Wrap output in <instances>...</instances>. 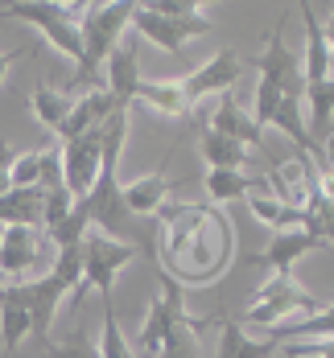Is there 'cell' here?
Listing matches in <instances>:
<instances>
[{"label":"cell","instance_id":"7c38bea8","mask_svg":"<svg viewBox=\"0 0 334 358\" xmlns=\"http://www.w3.org/2000/svg\"><path fill=\"white\" fill-rule=\"evenodd\" d=\"M29 338V305L21 285H0V342L4 358H17L21 342Z\"/></svg>","mask_w":334,"mask_h":358},{"label":"cell","instance_id":"836d02e7","mask_svg":"<svg viewBox=\"0 0 334 358\" xmlns=\"http://www.w3.org/2000/svg\"><path fill=\"white\" fill-rule=\"evenodd\" d=\"M13 161H17V152L8 148V141H0V194H8L13 189Z\"/></svg>","mask_w":334,"mask_h":358},{"label":"cell","instance_id":"3957f363","mask_svg":"<svg viewBox=\"0 0 334 358\" xmlns=\"http://www.w3.org/2000/svg\"><path fill=\"white\" fill-rule=\"evenodd\" d=\"M87 4H58V0H17V4H0V17H13V21H29L41 34L50 37V45L58 54H67L71 62L83 58V21Z\"/></svg>","mask_w":334,"mask_h":358},{"label":"cell","instance_id":"ba28073f","mask_svg":"<svg viewBox=\"0 0 334 358\" xmlns=\"http://www.w3.org/2000/svg\"><path fill=\"white\" fill-rule=\"evenodd\" d=\"M256 71H260V83H272L285 99H297V103H301V95H305V74H301L297 54L285 45V21H277V25L268 29Z\"/></svg>","mask_w":334,"mask_h":358},{"label":"cell","instance_id":"2e32d148","mask_svg":"<svg viewBox=\"0 0 334 358\" xmlns=\"http://www.w3.org/2000/svg\"><path fill=\"white\" fill-rule=\"evenodd\" d=\"M178 185H182V181H169L165 178V165H161V173H145V178H137L124 189V206L132 210V218H153L165 206L169 189H178Z\"/></svg>","mask_w":334,"mask_h":358},{"label":"cell","instance_id":"277c9868","mask_svg":"<svg viewBox=\"0 0 334 358\" xmlns=\"http://www.w3.org/2000/svg\"><path fill=\"white\" fill-rule=\"evenodd\" d=\"M318 309H322L318 296H309L293 276L277 272L268 285L256 288V296H252V305H248V313H244L239 325H256V329L268 334V329H277V325L297 322V317H309V313H318Z\"/></svg>","mask_w":334,"mask_h":358},{"label":"cell","instance_id":"9c48e42d","mask_svg":"<svg viewBox=\"0 0 334 358\" xmlns=\"http://www.w3.org/2000/svg\"><path fill=\"white\" fill-rule=\"evenodd\" d=\"M244 74V58H239V50H219L211 62H202L198 71H190L182 78V95H186V103H198L202 95H227L231 87H235V78Z\"/></svg>","mask_w":334,"mask_h":358},{"label":"cell","instance_id":"6da1fadb","mask_svg":"<svg viewBox=\"0 0 334 358\" xmlns=\"http://www.w3.org/2000/svg\"><path fill=\"white\" fill-rule=\"evenodd\" d=\"M157 215L165 222V259L182 280L207 285L227 268L235 235L223 215L207 206H161Z\"/></svg>","mask_w":334,"mask_h":358},{"label":"cell","instance_id":"f546056e","mask_svg":"<svg viewBox=\"0 0 334 358\" xmlns=\"http://www.w3.org/2000/svg\"><path fill=\"white\" fill-rule=\"evenodd\" d=\"M41 350H46V358H99L95 342L87 338V329H71L62 342H54V338H50Z\"/></svg>","mask_w":334,"mask_h":358},{"label":"cell","instance_id":"ffe728a7","mask_svg":"<svg viewBox=\"0 0 334 358\" xmlns=\"http://www.w3.org/2000/svg\"><path fill=\"white\" fill-rule=\"evenodd\" d=\"M137 99H145L153 111H161V115H169V120H186V115H190L182 83H169V78H141Z\"/></svg>","mask_w":334,"mask_h":358},{"label":"cell","instance_id":"e575fe53","mask_svg":"<svg viewBox=\"0 0 334 358\" xmlns=\"http://www.w3.org/2000/svg\"><path fill=\"white\" fill-rule=\"evenodd\" d=\"M21 54H25L21 45H17V50H4V54H0V83H4V74H8V66H13V58H21Z\"/></svg>","mask_w":334,"mask_h":358},{"label":"cell","instance_id":"5bb4252c","mask_svg":"<svg viewBox=\"0 0 334 358\" xmlns=\"http://www.w3.org/2000/svg\"><path fill=\"white\" fill-rule=\"evenodd\" d=\"M301 17H305V58H301V74H305V87L314 83H326L330 78V45H326V29L314 13V4H301Z\"/></svg>","mask_w":334,"mask_h":358},{"label":"cell","instance_id":"8992f818","mask_svg":"<svg viewBox=\"0 0 334 358\" xmlns=\"http://www.w3.org/2000/svg\"><path fill=\"white\" fill-rule=\"evenodd\" d=\"M58 165H62V185H67V194H71L74 202H83V198L95 189L99 169H104V124L62 144Z\"/></svg>","mask_w":334,"mask_h":358},{"label":"cell","instance_id":"cb8c5ba5","mask_svg":"<svg viewBox=\"0 0 334 358\" xmlns=\"http://www.w3.org/2000/svg\"><path fill=\"white\" fill-rule=\"evenodd\" d=\"M268 181L264 178H252L244 169H211L207 173V194L211 202H235V198H248L252 189H264Z\"/></svg>","mask_w":334,"mask_h":358},{"label":"cell","instance_id":"52a82bcc","mask_svg":"<svg viewBox=\"0 0 334 358\" xmlns=\"http://www.w3.org/2000/svg\"><path fill=\"white\" fill-rule=\"evenodd\" d=\"M186 288L174 280V276H161V292L153 296L145 313V325H141V338H137V358H157L161 342L186 322Z\"/></svg>","mask_w":334,"mask_h":358},{"label":"cell","instance_id":"603a6c76","mask_svg":"<svg viewBox=\"0 0 334 358\" xmlns=\"http://www.w3.org/2000/svg\"><path fill=\"white\" fill-rule=\"evenodd\" d=\"M198 148H202V157H207L211 169H244V165H248V148L239 141L219 136V132L207 128V124H202V132H198Z\"/></svg>","mask_w":334,"mask_h":358},{"label":"cell","instance_id":"7402d4cb","mask_svg":"<svg viewBox=\"0 0 334 358\" xmlns=\"http://www.w3.org/2000/svg\"><path fill=\"white\" fill-rule=\"evenodd\" d=\"M301 99L309 103V124H305L309 141H314V144L326 141V136H330V120H334V78L305 87V95H301Z\"/></svg>","mask_w":334,"mask_h":358},{"label":"cell","instance_id":"f1b7e54d","mask_svg":"<svg viewBox=\"0 0 334 358\" xmlns=\"http://www.w3.org/2000/svg\"><path fill=\"white\" fill-rule=\"evenodd\" d=\"M244 202H248V210H252V215H256L264 227H272V231H281V227H285V215H289V206H285V202H281V198H277L268 185H264V189H252Z\"/></svg>","mask_w":334,"mask_h":358},{"label":"cell","instance_id":"1f68e13d","mask_svg":"<svg viewBox=\"0 0 334 358\" xmlns=\"http://www.w3.org/2000/svg\"><path fill=\"white\" fill-rule=\"evenodd\" d=\"M281 103H285V95L272 87V83H256V128H264V124H272L277 120V111H281Z\"/></svg>","mask_w":334,"mask_h":358},{"label":"cell","instance_id":"ac0fdd59","mask_svg":"<svg viewBox=\"0 0 334 358\" xmlns=\"http://www.w3.org/2000/svg\"><path fill=\"white\" fill-rule=\"evenodd\" d=\"M132 29L141 37H148L153 45H161L165 54H182V45H186V34L178 29V21L153 13L148 4H137V8H132Z\"/></svg>","mask_w":334,"mask_h":358},{"label":"cell","instance_id":"484cf974","mask_svg":"<svg viewBox=\"0 0 334 358\" xmlns=\"http://www.w3.org/2000/svg\"><path fill=\"white\" fill-rule=\"evenodd\" d=\"M148 8L161 13V17H169V21H178V29L186 34V41L211 34V21H207L202 4H190V0H157V4H148Z\"/></svg>","mask_w":334,"mask_h":358},{"label":"cell","instance_id":"d6a6232c","mask_svg":"<svg viewBox=\"0 0 334 358\" xmlns=\"http://www.w3.org/2000/svg\"><path fill=\"white\" fill-rule=\"evenodd\" d=\"M289 355H297V358H334V338H322V342H289Z\"/></svg>","mask_w":334,"mask_h":358},{"label":"cell","instance_id":"4316f807","mask_svg":"<svg viewBox=\"0 0 334 358\" xmlns=\"http://www.w3.org/2000/svg\"><path fill=\"white\" fill-rule=\"evenodd\" d=\"M198 325L202 322H190L186 317L165 342H161V350H157V358H202V342H198Z\"/></svg>","mask_w":334,"mask_h":358},{"label":"cell","instance_id":"4fadbf2b","mask_svg":"<svg viewBox=\"0 0 334 358\" xmlns=\"http://www.w3.org/2000/svg\"><path fill=\"white\" fill-rule=\"evenodd\" d=\"M37 264V231L34 227H4L0 231V276L13 285Z\"/></svg>","mask_w":334,"mask_h":358},{"label":"cell","instance_id":"30bf717a","mask_svg":"<svg viewBox=\"0 0 334 358\" xmlns=\"http://www.w3.org/2000/svg\"><path fill=\"white\" fill-rule=\"evenodd\" d=\"M104 74H108L104 91L116 99L120 111H128L132 99H137V91H141V50H137V41H120L111 50V58L104 62Z\"/></svg>","mask_w":334,"mask_h":358},{"label":"cell","instance_id":"7a4b0ae2","mask_svg":"<svg viewBox=\"0 0 334 358\" xmlns=\"http://www.w3.org/2000/svg\"><path fill=\"white\" fill-rule=\"evenodd\" d=\"M132 8L137 4H120V0L116 4H87V13L78 21V29H83V58L74 62V74H71V83L62 87V95L95 87L99 66L111 58V50L124 41V29L132 25Z\"/></svg>","mask_w":334,"mask_h":358},{"label":"cell","instance_id":"d4e9b609","mask_svg":"<svg viewBox=\"0 0 334 358\" xmlns=\"http://www.w3.org/2000/svg\"><path fill=\"white\" fill-rule=\"evenodd\" d=\"M29 108H34L37 124H46V128L58 136V132H62V124H67V111H71V95H62V91H54V87L37 83L34 95H29Z\"/></svg>","mask_w":334,"mask_h":358},{"label":"cell","instance_id":"d590c367","mask_svg":"<svg viewBox=\"0 0 334 358\" xmlns=\"http://www.w3.org/2000/svg\"><path fill=\"white\" fill-rule=\"evenodd\" d=\"M322 29H326V45H330V58H334V13H330V21H326Z\"/></svg>","mask_w":334,"mask_h":358},{"label":"cell","instance_id":"8d00e7d4","mask_svg":"<svg viewBox=\"0 0 334 358\" xmlns=\"http://www.w3.org/2000/svg\"><path fill=\"white\" fill-rule=\"evenodd\" d=\"M277 358H297V355H289V346H281V350H277Z\"/></svg>","mask_w":334,"mask_h":358},{"label":"cell","instance_id":"d6986e66","mask_svg":"<svg viewBox=\"0 0 334 358\" xmlns=\"http://www.w3.org/2000/svg\"><path fill=\"white\" fill-rule=\"evenodd\" d=\"M281 342L272 338H248L239 322H223L219 329V358H277Z\"/></svg>","mask_w":334,"mask_h":358},{"label":"cell","instance_id":"83f0119b","mask_svg":"<svg viewBox=\"0 0 334 358\" xmlns=\"http://www.w3.org/2000/svg\"><path fill=\"white\" fill-rule=\"evenodd\" d=\"M99 358H137V350L128 346V338H124V329L116 322V305L104 301V338H99Z\"/></svg>","mask_w":334,"mask_h":358},{"label":"cell","instance_id":"8fae6325","mask_svg":"<svg viewBox=\"0 0 334 358\" xmlns=\"http://www.w3.org/2000/svg\"><path fill=\"white\" fill-rule=\"evenodd\" d=\"M111 111H116V99H111L104 87H91V91H83L78 99H71V111H67V124H62V144L74 141V136H83V132H91V128H99V124H108Z\"/></svg>","mask_w":334,"mask_h":358},{"label":"cell","instance_id":"4dcf8cb0","mask_svg":"<svg viewBox=\"0 0 334 358\" xmlns=\"http://www.w3.org/2000/svg\"><path fill=\"white\" fill-rule=\"evenodd\" d=\"M41 169H46V152H17L13 161V189H41Z\"/></svg>","mask_w":334,"mask_h":358},{"label":"cell","instance_id":"5b68a950","mask_svg":"<svg viewBox=\"0 0 334 358\" xmlns=\"http://www.w3.org/2000/svg\"><path fill=\"white\" fill-rule=\"evenodd\" d=\"M132 259H137V248L111 239V235H104V231H87V235H83V285L71 292V309L83 305V296H87L91 288H95L104 301H111L116 272L128 268Z\"/></svg>","mask_w":334,"mask_h":358},{"label":"cell","instance_id":"9a60e30c","mask_svg":"<svg viewBox=\"0 0 334 358\" xmlns=\"http://www.w3.org/2000/svg\"><path fill=\"white\" fill-rule=\"evenodd\" d=\"M322 248H326V243H322V239H314L309 231H281V235H272V243L264 248L260 264H268L272 272L293 276V264H297V259H305L309 251H322Z\"/></svg>","mask_w":334,"mask_h":358},{"label":"cell","instance_id":"44dd1931","mask_svg":"<svg viewBox=\"0 0 334 358\" xmlns=\"http://www.w3.org/2000/svg\"><path fill=\"white\" fill-rule=\"evenodd\" d=\"M268 338H272V342H301V338L322 342V338H334V305H322V309L309 313V317L277 325V329H268Z\"/></svg>","mask_w":334,"mask_h":358},{"label":"cell","instance_id":"e0dca14e","mask_svg":"<svg viewBox=\"0 0 334 358\" xmlns=\"http://www.w3.org/2000/svg\"><path fill=\"white\" fill-rule=\"evenodd\" d=\"M207 128H215V132L227 136V141H239L244 148L264 144V128H256V120L239 108L235 99H231V91L219 99V108H215V115H211V124H207Z\"/></svg>","mask_w":334,"mask_h":358}]
</instances>
